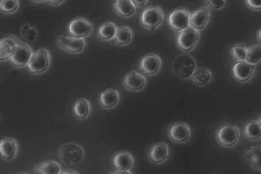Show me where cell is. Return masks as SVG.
Here are the masks:
<instances>
[{"mask_svg": "<svg viewBox=\"0 0 261 174\" xmlns=\"http://www.w3.org/2000/svg\"><path fill=\"white\" fill-rule=\"evenodd\" d=\"M85 154L84 149L80 145L74 143L65 144L58 151V156L63 164L66 166L77 165Z\"/></svg>", "mask_w": 261, "mask_h": 174, "instance_id": "cell-1", "label": "cell"}, {"mask_svg": "<svg viewBox=\"0 0 261 174\" xmlns=\"http://www.w3.org/2000/svg\"><path fill=\"white\" fill-rule=\"evenodd\" d=\"M197 63L193 58L183 54L175 58L173 63L174 72L179 77L184 79L191 78L196 69Z\"/></svg>", "mask_w": 261, "mask_h": 174, "instance_id": "cell-2", "label": "cell"}, {"mask_svg": "<svg viewBox=\"0 0 261 174\" xmlns=\"http://www.w3.org/2000/svg\"><path fill=\"white\" fill-rule=\"evenodd\" d=\"M50 63V55L48 50L41 48L32 53L28 65L29 71L32 74L44 72Z\"/></svg>", "mask_w": 261, "mask_h": 174, "instance_id": "cell-3", "label": "cell"}, {"mask_svg": "<svg viewBox=\"0 0 261 174\" xmlns=\"http://www.w3.org/2000/svg\"><path fill=\"white\" fill-rule=\"evenodd\" d=\"M240 135L239 127L226 125L218 130L216 138L219 144L225 147H232L237 143Z\"/></svg>", "mask_w": 261, "mask_h": 174, "instance_id": "cell-4", "label": "cell"}, {"mask_svg": "<svg viewBox=\"0 0 261 174\" xmlns=\"http://www.w3.org/2000/svg\"><path fill=\"white\" fill-rule=\"evenodd\" d=\"M164 19L162 10L158 6L147 8L142 14L141 22L143 27L153 30Z\"/></svg>", "mask_w": 261, "mask_h": 174, "instance_id": "cell-5", "label": "cell"}, {"mask_svg": "<svg viewBox=\"0 0 261 174\" xmlns=\"http://www.w3.org/2000/svg\"><path fill=\"white\" fill-rule=\"evenodd\" d=\"M32 54V50L29 45L20 43L14 49L9 59L15 67L23 68L28 66Z\"/></svg>", "mask_w": 261, "mask_h": 174, "instance_id": "cell-6", "label": "cell"}, {"mask_svg": "<svg viewBox=\"0 0 261 174\" xmlns=\"http://www.w3.org/2000/svg\"><path fill=\"white\" fill-rule=\"evenodd\" d=\"M168 135L172 142L183 144L187 142L191 138V130L187 123L178 122L170 127Z\"/></svg>", "mask_w": 261, "mask_h": 174, "instance_id": "cell-7", "label": "cell"}, {"mask_svg": "<svg viewBox=\"0 0 261 174\" xmlns=\"http://www.w3.org/2000/svg\"><path fill=\"white\" fill-rule=\"evenodd\" d=\"M199 39V31L189 27L180 31L178 37V44L183 51L188 52L196 46Z\"/></svg>", "mask_w": 261, "mask_h": 174, "instance_id": "cell-8", "label": "cell"}, {"mask_svg": "<svg viewBox=\"0 0 261 174\" xmlns=\"http://www.w3.org/2000/svg\"><path fill=\"white\" fill-rule=\"evenodd\" d=\"M190 16L189 13L186 10H176L171 14L168 23L173 29L181 31L190 27Z\"/></svg>", "mask_w": 261, "mask_h": 174, "instance_id": "cell-9", "label": "cell"}, {"mask_svg": "<svg viewBox=\"0 0 261 174\" xmlns=\"http://www.w3.org/2000/svg\"><path fill=\"white\" fill-rule=\"evenodd\" d=\"M56 40L58 47L70 53H80L85 46V41L82 38L61 36Z\"/></svg>", "mask_w": 261, "mask_h": 174, "instance_id": "cell-10", "label": "cell"}, {"mask_svg": "<svg viewBox=\"0 0 261 174\" xmlns=\"http://www.w3.org/2000/svg\"><path fill=\"white\" fill-rule=\"evenodd\" d=\"M92 29L91 24L87 19L78 18L71 22L69 31L73 37L82 38L88 36Z\"/></svg>", "mask_w": 261, "mask_h": 174, "instance_id": "cell-11", "label": "cell"}, {"mask_svg": "<svg viewBox=\"0 0 261 174\" xmlns=\"http://www.w3.org/2000/svg\"><path fill=\"white\" fill-rule=\"evenodd\" d=\"M161 58L155 54H148L143 57L140 61V68L147 75H154L161 67Z\"/></svg>", "mask_w": 261, "mask_h": 174, "instance_id": "cell-12", "label": "cell"}, {"mask_svg": "<svg viewBox=\"0 0 261 174\" xmlns=\"http://www.w3.org/2000/svg\"><path fill=\"white\" fill-rule=\"evenodd\" d=\"M169 157V146L164 143H159L154 145L149 152V158L155 164L164 163Z\"/></svg>", "mask_w": 261, "mask_h": 174, "instance_id": "cell-13", "label": "cell"}, {"mask_svg": "<svg viewBox=\"0 0 261 174\" xmlns=\"http://www.w3.org/2000/svg\"><path fill=\"white\" fill-rule=\"evenodd\" d=\"M146 83V78L136 71L128 72L123 80V85L125 88L132 91L142 89L144 87Z\"/></svg>", "mask_w": 261, "mask_h": 174, "instance_id": "cell-14", "label": "cell"}, {"mask_svg": "<svg viewBox=\"0 0 261 174\" xmlns=\"http://www.w3.org/2000/svg\"><path fill=\"white\" fill-rule=\"evenodd\" d=\"M255 70V65L251 64L246 61L238 62L233 66L232 71L235 79L240 82L249 80Z\"/></svg>", "mask_w": 261, "mask_h": 174, "instance_id": "cell-15", "label": "cell"}, {"mask_svg": "<svg viewBox=\"0 0 261 174\" xmlns=\"http://www.w3.org/2000/svg\"><path fill=\"white\" fill-rule=\"evenodd\" d=\"M210 19V11L207 7H202L190 16V27L196 30L203 29Z\"/></svg>", "mask_w": 261, "mask_h": 174, "instance_id": "cell-16", "label": "cell"}, {"mask_svg": "<svg viewBox=\"0 0 261 174\" xmlns=\"http://www.w3.org/2000/svg\"><path fill=\"white\" fill-rule=\"evenodd\" d=\"M20 43L14 37H6L0 40V61L9 59L14 49Z\"/></svg>", "mask_w": 261, "mask_h": 174, "instance_id": "cell-17", "label": "cell"}, {"mask_svg": "<svg viewBox=\"0 0 261 174\" xmlns=\"http://www.w3.org/2000/svg\"><path fill=\"white\" fill-rule=\"evenodd\" d=\"M114 164L117 170L128 171L134 165V158L128 152L123 151L117 153L114 157Z\"/></svg>", "mask_w": 261, "mask_h": 174, "instance_id": "cell-18", "label": "cell"}, {"mask_svg": "<svg viewBox=\"0 0 261 174\" xmlns=\"http://www.w3.org/2000/svg\"><path fill=\"white\" fill-rule=\"evenodd\" d=\"M119 101V94L117 90L113 88L107 89L101 93L99 102L106 109L114 108Z\"/></svg>", "mask_w": 261, "mask_h": 174, "instance_id": "cell-19", "label": "cell"}, {"mask_svg": "<svg viewBox=\"0 0 261 174\" xmlns=\"http://www.w3.org/2000/svg\"><path fill=\"white\" fill-rule=\"evenodd\" d=\"M16 149V145L14 140L11 138L0 140V154L5 159H12L15 155Z\"/></svg>", "mask_w": 261, "mask_h": 174, "instance_id": "cell-20", "label": "cell"}, {"mask_svg": "<svg viewBox=\"0 0 261 174\" xmlns=\"http://www.w3.org/2000/svg\"><path fill=\"white\" fill-rule=\"evenodd\" d=\"M116 12L123 18L129 17L136 11V6L131 0H117L115 3Z\"/></svg>", "mask_w": 261, "mask_h": 174, "instance_id": "cell-21", "label": "cell"}, {"mask_svg": "<svg viewBox=\"0 0 261 174\" xmlns=\"http://www.w3.org/2000/svg\"><path fill=\"white\" fill-rule=\"evenodd\" d=\"M261 145L250 147L245 152V159L251 161L252 168L261 172Z\"/></svg>", "mask_w": 261, "mask_h": 174, "instance_id": "cell-22", "label": "cell"}, {"mask_svg": "<svg viewBox=\"0 0 261 174\" xmlns=\"http://www.w3.org/2000/svg\"><path fill=\"white\" fill-rule=\"evenodd\" d=\"M73 110L76 117L81 119H85L90 111V103L87 99L80 98L75 102Z\"/></svg>", "mask_w": 261, "mask_h": 174, "instance_id": "cell-23", "label": "cell"}, {"mask_svg": "<svg viewBox=\"0 0 261 174\" xmlns=\"http://www.w3.org/2000/svg\"><path fill=\"white\" fill-rule=\"evenodd\" d=\"M244 135L251 141H257L261 138V127L259 120H252L248 122L244 128Z\"/></svg>", "mask_w": 261, "mask_h": 174, "instance_id": "cell-24", "label": "cell"}, {"mask_svg": "<svg viewBox=\"0 0 261 174\" xmlns=\"http://www.w3.org/2000/svg\"><path fill=\"white\" fill-rule=\"evenodd\" d=\"M133 33L129 27L122 26L116 29L115 36L112 40L119 45H127L130 42Z\"/></svg>", "mask_w": 261, "mask_h": 174, "instance_id": "cell-25", "label": "cell"}, {"mask_svg": "<svg viewBox=\"0 0 261 174\" xmlns=\"http://www.w3.org/2000/svg\"><path fill=\"white\" fill-rule=\"evenodd\" d=\"M212 78V73L204 68H198L192 74L191 78L197 85L203 86L207 84Z\"/></svg>", "mask_w": 261, "mask_h": 174, "instance_id": "cell-26", "label": "cell"}, {"mask_svg": "<svg viewBox=\"0 0 261 174\" xmlns=\"http://www.w3.org/2000/svg\"><path fill=\"white\" fill-rule=\"evenodd\" d=\"M117 28L112 22L103 23L98 30V35L100 38L103 40H112L114 39Z\"/></svg>", "mask_w": 261, "mask_h": 174, "instance_id": "cell-27", "label": "cell"}, {"mask_svg": "<svg viewBox=\"0 0 261 174\" xmlns=\"http://www.w3.org/2000/svg\"><path fill=\"white\" fill-rule=\"evenodd\" d=\"M36 171L39 174H60L61 168L59 164L48 161L38 165Z\"/></svg>", "mask_w": 261, "mask_h": 174, "instance_id": "cell-28", "label": "cell"}, {"mask_svg": "<svg viewBox=\"0 0 261 174\" xmlns=\"http://www.w3.org/2000/svg\"><path fill=\"white\" fill-rule=\"evenodd\" d=\"M261 58V46L259 44L252 45L247 48L246 61L255 65Z\"/></svg>", "mask_w": 261, "mask_h": 174, "instance_id": "cell-29", "label": "cell"}, {"mask_svg": "<svg viewBox=\"0 0 261 174\" xmlns=\"http://www.w3.org/2000/svg\"><path fill=\"white\" fill-rule=\"evenodd\" d=\"M231 53L237 61H246L247 48L245 45L239 44L234 46L231 49Z\"/></svg>", "mask_w": 261, "mask_h": 174, "instance_id": "cell-30", "label": "cell"}, {"mask_svg": "<svg viewBox=\"0 0 261 174\" xmlns=\"http://www.w3.org/2000/svg\"><path fill=\"white\" fill-rule=\"evenodd\" d=\"M21 33L23 38L29 41L34 40L38 34L36 29L29 24L24 25L21 29Z\"/></svg>", "mask_w": 261, "mask_h": 174, "instance_id": "cell-31", "label": "cell"}, {"mask_svg": "<svg viewBox=\"0 0 261 174\" xmlns=\"http://www.w3.org/2000/svg\"><path fill=\"white\" fill-rule=\"evenodd\" d=\"M18 7V1L17 0H2L0 10L6 13L15 12Z\"/></svg>", "mask_w": 261, "mask_h": 174, "instance_id": "cell-32", "label": "cell"}, {"mask_svg": "<svg viewBox=\"0 0 261 174\" xmlns=\"http://www.w3.org/2000/svg\"><path fill=\"white\" fill-rule=\"evenodd\" d=\"M208 4L214 9H220L225 4V0H208Z\"/></svg>", "mask_w": 261, "mask_h": 174, "instance_id": "cell-33", "label": "cell"}, {"mask_svg": "<svg viewBox=\"0 0 261 174\" xmlns=\"http://www.w3.org/2000/svg\"><path fill=\"white\" fill-rule=\"evenodd\" d=\"M246 2H247V4L250 7L252 8V9L255 10L261 9V0H258V1H257V0H248Z\"/></svg>", "mask_w": 261, "mask_h": 174, "instance_id": "cell-34", "label": "cell"}, {"mask_svg": "<svg viewBox=\"0 0 261 174\" xmlns=\"http://www.w3.org/2000/svg\"><path fill=\"white\" fill-rule=\"evenodd\" d=\"M135 6L143 7L147 3L146 0H133L132 1Z\"/></svg>", "mask_w": 261, "mask_h": 174, "instance_id": "cell-35", "label": "cell"}, {"mask_svg": "<svg viewBox=\"0 0 261 174\" xmlns=\"http://www.w3.org/2000/svg\"><path fill=\"white\" fill-rule=\"evenodd\" d=\"M111 174H132L130 170L128 171H120L117 170L112 172Z\"/></svg>", "mask_w": 261, "mask_h": 174, "instance_id": "cell-36", "label": "cell"}, {"mask_svg": "<svg viewBox=\"0 0 261 174\" xmlns=\"http://www.w3.org/2000/svg\"><path fill=\"white\" fill-rule=\"evenodd\" d=\"M50 4H53V5H58V4H60L61 2H63V1H58V0H50V1H48Z\"/></svg>", "mask_w": 261, "mask_h": 174, "instance_id": "cell-37", "label": "cell"}, {"mask_svg": "<svg viewBox=\"0 0 261 174\" xmlns=\"http://www.w3.org/2000/svg\"><path fill=\"white\" fill-rule=\"evenodd\" d=\"M61 174H80L77 172L75 171H66L62 173Z\"/></svg>", "mask_w": 261, "mask_h": 174, "instance_id": "cell-38", "label": "cell"}, {"mask_svg": "<svg viewBox=\"0 0 261 174\" xmlns=\"http://www.w3.org/2000/svg\"><path fill=\"white\" fill-rule=\"evenodd\" d=\"M1 0H0V5H1Z\"/></svg>", "mask_w": 261, "mask_h": 174, "instance_id": "cell-39", "label": "cell"}, {"mask_svg": "<svg viewBox=\"0 0 261 174\" xmlns=\"http://www.w3.org/2000/svg\"><path fill=\"white\" fill-rule=\"evenodd\" d=\"M26 174L21 173V174Z\"/></svg>", "mask_w": 261, "mask_h": 174, "instance_id": "cell-40", "label": "cell"}]
</instances>
